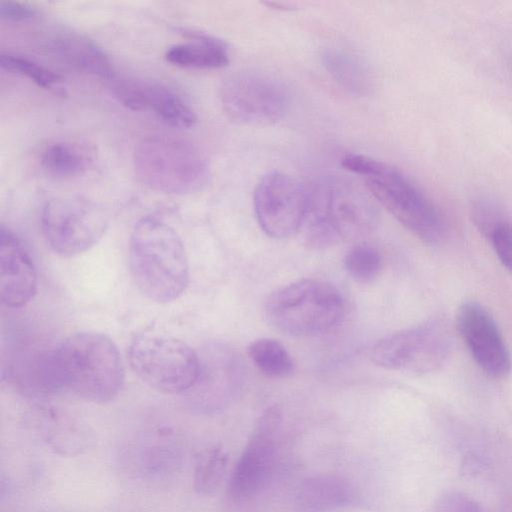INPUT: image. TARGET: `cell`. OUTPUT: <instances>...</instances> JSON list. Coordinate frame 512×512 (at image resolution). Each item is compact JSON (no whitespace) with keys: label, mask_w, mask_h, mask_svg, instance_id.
Returning a JSON list of instances; mask_svg holds the SVG:
<instances>
[{"label":"cell","mask_w":512,"mask_h":512,"mask_svg":"<svg viewBox=\"0 0 512 512\" xmlns=\"http://www.w3.org/2000/svg\"><path fill=\"white\" fill-rule=\"evenodd\" d=\"M306 203V189L293 177L280 172L266 173L256 185L253 206L259 226L275 239L300 231Z\"/></svg>","instance_id":"8fae6325"},{"label":"cell","mask_w":512,"mask_h":512,"mask_svg":"<svg viewBox=\"0 0 512 512\" xmlns=\"http://www.w3.org/2000/svg\"><path fill=\"white\" fill-rule=\"evenodd\" d=\"M91 158L87 149L70 141H53L40 153V165L50 176L67 179L83 174Z\"/></svg>","instance_id":"44dd1931"},{"label":"cell","mask_w":512,"mask_h":512,"mask_svg":"<svg viewBox=\"0 0 512 512\" xmlns=\"http://www.w3.org/2000/svg\"><path fill=\"white\" fill-rule=\"evenodd\" d=\"M345 268L355 281L365 284L380 273L382 258L379 251L366 243L354 245L345 256Z\"/></svg>","instance_id":"484cf974"},{"label":"cell","mask_w":512,"mask_h":512,"mask_svg":"<svg viewBox=\"0 0 512 512\" xmlns=\"http://www.w3.org/2000/svg\"><path fill=\"white\" fill-rule=\"evenodd\" d=\"M131 369L141 381L166 394L190 391L200 374L199 355L181 339L141 336L128 349Z\"/></svg>","instance_id":"52a82bcc"},{"label":"cell","mask_w":512,"mask_h":512,"mask_svg":"<svg viewBox=\"0 0 512 512\" xmlns=\"http://www.w3.org/2000/svg\"><path fill=\"white\" fill-rule=\"evenodd\" d=\"M281 422L282 412L277 405L268 407L256 421L230 477L229 494L235 501L249 499L266 484Z\"/></svg>","instance_id":"7c38bea8"},{"label":"cell","mask_w":512,"mask_h":512,"mask_svg":"<svg viewBox=\"0 0 512 512\" xmlns=\"http://www.w3.org/2000/svg\"><path fill=\"white\" fill-rule=\"evenodd\" d=\"M133 162L142 183L166 194L198 192L211 177L204 154L191 142L170 135L143 138L134 150Z\"/></svg>","instance_id":"5b68a950"},{"label":"cell","mask_w":512,"mask_h":512,"mask_svg":"<svg viewBox=\"0 0 512 512\" xmlns=\"http://www.w3.org/2000/svg\"><path fill=\"white\" fill-rule=\"evenodd\" d=\"M457 329L475 363L487 375L502 379L512 370V356L491 313L467 301L457 312Z\"/></svg>","instance_id":"4fadbf2b"},{"label":"cell","mask_w":512,"mask_h":512,"mask_svg":"<svg viewBox=\"0 0 512 512\" xmlns=\"http://www.w3.org/2000/svg\"><path fill=\"white\" fill-rule=\"evenodd\" d=\"M506 62L508 70L512 76V44L509 45L507 51H506Z\"/></svg>","instance_id":"f1b7e54d"},{"label":"cell","mask_w":512,"mask_h":512,"mask_svg":"<svg viewBox=\"0 0 512 512\" xmlns=\"http://www.w3.org/2000/svg\"><path fill=\"white\" fill-rule=\"evenodd\" d=\"M228 454L219 446L204 450L194 470V489L201 495L214 494L221 485L228 465Z\"/></svg>","instance_id":"cb8c5ba5"},{"label":"cell","mask_w":512,"mask_h":512,"mask_svg":"<svg viewBox=\"0 0 512 512\" xmlns=\"http://www.w3.org/2000/svg\"><path fill=\"white\" fill-rule=\"evenodd\" d=\"M243 381V365L235 351L225 345L211 347L201 359L199 377L190 390H194L192 407L203 414L225 409L239 394Z\"/></svg>","instance_id":"5bb4252c"},{"label":"cell","mask_w":512,"mask_h":512,"mask_svg":"<svg viewBox=\"0 0 512 512\" xmlns=\"http://www.w3.org/2000/svg\"><path fill=\"white\" fill-rule=\"evenodd\" d=\"M477 228L490 241L501 264L512 273V220L502 207L493 209Z\"/></svg>","instance_id":"603a6c76"},{"label":"cell","mask_w":512,"mask_h":512,"mask_svg":"<svg viewBox=\"0 0 512 512\" xmlns=\"http://www.w3.org/2000/svg\"><path fill=\"white\" fill-rule=\"evenodd\" d=\"M379 221L376 200L354 181L324 176L306 189L300 231L305 243L323 249L340 241H358L373 232Z\"/></svg>","instance_id":"7a4b0ae2"},{"label":"cell","mask_w":512,"mask_h":512,"mask_svg":"<svg viewBox=\"0 0 512 512\" xmlns=\"http://www.w3.org/2000/svg\"><path fill=\"white\" fill-rule=\"evenodd\" d=\"M128 263L136 287L151 301H174L188 286L189 265L183 242L171 226L155 217H144L135 224Z\"/></svg>","instance_id":"277c9868"},{"label":"cell","mask_w":512,"mask_h":512,"mask_svg":"<svg viewBox=\"0 0 512 512\" xmlns=\"http://www.w3.org/2000/svg\"><path fill=\"white\" fill-rule=\"evenodd\" d=\"M109 219L104 208L83 196L48 200L41 212V229L50 249L72 257L91 249L103 237Z\"/></svg>","instance_id":"ba28073f"},{"label":"cell","mask_w":512,"mask_h":512,"mask_svg":"<svg viewBox=\"0 0 512 512\" xmlns=\"http://www.w3.org/2000/svg\"><path fill=\"white\" fill-rule=\"evenodd\" d=\"M0 66L9 72L30 79L39 87L55 94H65L63 79L58 74L25 56L10 52L1 53Z\"/></svg>","instance_id":"d4e9b609"},{"label":"cell","mask_w":512,"mask_h":512,"mask_svg":"<svg viewBox=\"0 0 512 512\" xmlns=\"http://www.w3.org/2000/svg\"><path fill=\"white\" fill-rule=\"evenodd\" d=\"M36 9L22 2L2 1L0 3V15L2 18L11 21H25L33 18Z\"/></svg>","instance_id":"83f0119b"},{"label":"cell","mask_w":512,"mask_h":512,"mask_svg":"<svg viewBox=\"0 0 512 512\" xmlns=\"http://www.w3.org/2000/svg\"><path fill=\"white\" fill-rule=\"evenodd\" d=\"M433 512H486L481 505L460 492H448L436 502Z\"/></svg>","instance_id":"4316f807"},{"label":"cell","mask_w":512,"mask_h":512,"mask_svg":"<svg viewBox=\"0 0 512 512\" xmlns=\"http://www.w3.org/2000/svg\"><path fill=\"white\" fill-rule=\"evenodd\" d=\"M37 290L34 263L20 238L4 225L0 229V295L4 305L19 308Z\"/></svg>","instance_id":"2e32d148"},{"label":"cell","mask_w":512,"mask_h":512,"mask_svg":"<svg viewBox=\"0 0 512 512\" xmlns=\"http://www.w3.org/2000/svg\"><path fill=\"white\" fill-rule=\"evenodd\" d=\"M124 365L115 343L103 333L81 331L69 335L37 362L39 387L67 391L81 399L105 403L124 384Z\"/></svg>","instance_id":"6da1fadb"},{"label":"cell","mask_w":512,"mask_h":512,"mask_svg":"<svg viewBox=\"0 0 512 512\" xmlns=\"http://www.w3.org/2000/svg\"><path fill=\"white\" fill-rule=\"evenodd\" d=\"M51 48L64 62L82 72L107 81L115 76L108 55L95 42L82 35H59L52 40Z\"/></svg>","instance_id":"e0dca14e"},{"label":"cell","mask_w":512,"mask_h":512,"mask_svg":"<svg viewBox=\"0 0 512 512\" xmlns=\"http://www.w3.org/2000/svg\"><path fill=\"white\" fill-rule=\"evenodd\" d=\"M226 114L247 125H267L280 120L289 107V92L276 77L253 70L229 75L220 87Z\"/></svg>","instance_id":"30bf717a"},{"label":"cell","mask_w":512,"mask_h":512,"mask_svg":"<svg viewBox=\"0 0 512 512\" xmlns=\"http://www.w3.org/2000/svg\"><path fill=\"white\" fill-rule=\"evenodd\" d=\"M451 334L438 319L393 332L380 339L372 361L387 370L425 374L438 370L451 351Z\"/></svg>","instance_id":"9c48e42d"},{"label":"cell","mask_w":512,"mask_h":512,"mask_svg":"<svg viewBox=\"0 0 512 512\" xmlns=\"http://www.w3.org/2000/svg\"><path fill=\"white\" fill-rule=\"evenodd\" d=\"M345 313L340 291L321 279H302L269 296L265 304L268 321L292 336L317 335L338 325Z\"/></svg>","instance_id":"8992f818"},{"label":"cell","mask_w":512,"mask_h":512,"mask_svg":"<svg viewBox=\"0 0 512 512\" xmlns=\"http://www.w3.org/2000/svg\"><path fill=\"white\" fill-rule=\"evenodd\" d=\"M322 59L331 77L350 93L364 95L371 88L370 70L356 54L341 48H330L324 52Z\"/></svg>","instance_id":"ffe728a7"},{"label":"cell","mask_w":512,"mask_h":512,"mask_svg":"<svg viewBox=\"0 0 512 512\" xmlns=\"http://www.w3.org/2000/svg\"><path fill=\"white\" fill-rule=\"evenodd\" d=\"M109 83L114 96L129 109L151 111L165 123L179 128L192 127L197 120L189 104L162 84L116 75Z\"/></svg>","instance_id":"9a60e30c"},{"label":"cell","mask_w":512,"mask_h":512,"mask_svg":"<svg viewBox=\"0 0 512 512\" xmlns=\"http://www.w3.org/2000/svg\"><path fill=\"white\" fill-rule=\"evenodd\" d=\"M342 166L360 175L366 188L405 229L426 244H439L447 223L438 205L398 168L361 154H347Z\"/></svg>","instance_id":"3957f363"},{"label":"cell","mask_w":512,"mask_h":512,"mask_svg":"<svg viewBox=\"0 0 512 512\" xmlns=\"http://www.w3.org/2000/svg\"><path fill=\"white\" fill-rule=\"evenodd\" d=\"M191 40L167 49L166 60L178 67L216 69L229 61L226 45L219 39L196 31H185Z\"/></svg>","instance_id":"ac0fdd59"},{"label":"cell","mask_w":512,"mask_h":512,"mask_svg":"<svg viewBox=\"0 0 512 512\" xmlns=\"http://www.w3.org/2000/svg\"><path fill=\"white\" fill-rule=\"evenodd\" d=\"M248 355L257 369L270 378H286L294 362L285 346L273 338H259L248 346Z\"/></svg>","instance_id":"7402d4cb"},{"label":"cell","mask_w":512,"mask_h":512,"mask_svg":"<svg viewBox=\"0 0 512 512\" xmlns=\"http://www.w3.org/2000/svg\"><path fill=\"white\" fill-rule=\"evenodd\" d=\"M351 498L349 485L334 475H317L302 482L297 494L300 512H326L346 505Z\"/></svg>","instance_id":"d6986e66"}]
</instances>
